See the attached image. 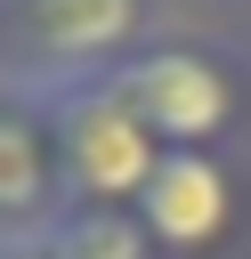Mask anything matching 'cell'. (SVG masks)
<instances>
[{
	"mask_svg": "<svg viewBox=\"0 0 251 259\" xmlns=\"http://www.w3.org/2000/svg\"><path fill=\"white\" fill-rule=\"evenodd\" d=\"M65 202H73V186H65L49 113L0 81V243H32Z\"/></svg>",
	"mask_w": 251,
	"mask_h": 259,
	"instance_id": "5",
	"label": "cell"
},
{
	"mask_svg": "<svg viewBox=\"0 0 251 259\" xmlns=\"http://www.w3.org/2000/svg\"><path fill=\"white\" fill-rule=\"evenodd\" d=\"M40 259H162V243L146 235L138 210L121 202H65L40 235H32Z\"/></svg>",
	"mask_w": 251,
	"mask_h": 259,
	"instance_id": "6",
	"label": "cell"
},
{
	"mask_svg": "<svg viewBox=\"0 0 251 259\" xmlns=\"http://www.w3.org/2000/svg\"><path fill=\"white\" fill-rule=\"evenodd\" d=\"M113 89L130 97V113L162 138V154H219V138L243 113V81L219 49L194 40H146L130 65H113Z\"/></svg>",
	"mask_w": 251,
	"mask_h": 259,
	"instance_id": "3",
	"label": "cell"
},
{
	"mask_svg": "<svg viewBox=\"0 0 251 259\" xmlns=\"http://www.w3.org/2000/svg\"><path fill=\"white\" fill-rule=\"evenodd\" d=\"M154 32V0H0V81L49 89L130 65Z\"/></svg>",
	"mask_w": 251,
	"mask_h": 259,
	"instance_id": "1",
	"label": "cell"
},
{
	"mask_svg": "<svg viewBox=\"0 0 251 259\" xmlns=\"http://www.w3.org/2000/svg\"><path fill=\"white\" fill-rule=\"evenodd\" d=\"M49 130H57V162H65V186L73 202H121L138 210L154 162H162V138L130 113V97L113 89V73H89V81H49V89H24Z\"/></svg>",
	"mask_w": 251,
	"mask_h": 259,
	"instance_id": "2",
	"label": "cell"
},
{
	"mask_svg": "<svg viewBox=\"0 0 251 259\" xmlns=\"http://www.w3.org/2000/svg\"><path fill=\"white\" fill-rule=\"evenodd\" d=\"M138 219H146V235L162 243V259H202V251H219L227 235H235V219H243V186H235V170H227V154H162L154 162V178H146V194H138Z\"/></svg>",
	"mask_w": 251,
	"mask_h": 259,
	"instance_id": "4",
	"label": "cell"
},
{
	"mask_svg": "<svg viewBox=\"0 0 251 259\" xmlns=\"http://www.w3.org/2000/svg\"><path fill=\"white\" fill-rule=\"evenodd\" d=\"M0 259H40V251L32 243H0Z\"/></svg>",
	"mask_w": 251,
	"mask_h": 259,
	"instance_id": "7",
	"label": "cell"
}]
</instances>
